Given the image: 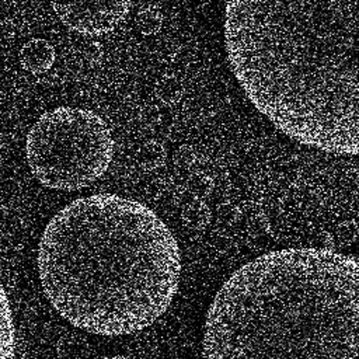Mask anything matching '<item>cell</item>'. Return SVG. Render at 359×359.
Wrapping results in <instances>:
<instances>
[{"instance_id":"3","label":"cell","mask_w":359,"mask_h":359,"mask_svg":"<svg viewBox=\"0 0 359 359\" xmlns=\"http://www.w3.org/2000/svg\"><path fill=\"white\" fill-rule=\"evenodd\" d=\"M359 266L328 248L243 264L213 296L202 359H358Z\"/></svg>"},{"instance_id":"10","label":"cell","mask_w":359,"mask_h":359,"mask_svg":"<svg viewBox=\"0 0 359 359\" xmlns=\"http://www.w3.org/2000/svg\"><path fill=\"white\" fill-rule=\"evenodd\" d=\"M93 359H139V358H132V356H123V355H112V356H97Z\"/></svg>"},{"instance_id":"1","label":"cell","mask_w":359,"mask_h":359,"mask_svg":"<svg viewBox=\"0 0 359 359\" xmlns=\"http://www.w3.org/2000/svg\"><path fill=\"white\" fill-rule=\"evenodd\" d=\"M359 0H226L224 50L254 108L290 139L359 151Z\"/></svg>"},{"instance_id":"5","label":"cell","mask_w":359,"mask_h":359,"mask_svg":"<svg viewBox=\"0 0 359 359\" xmlns=\"http://www.w3.org/2000/svg\"><path fill=\"white\" fill-rule=\"evenodd\" d=\"M56 17L81 35L114 31L129 14L132 0H50Z\"/></svg>"},{"instance_id":"2","label":"cell","mask_w":359,"mask_h":359,"mask_svg":"<svg viewBox=\"0 0 359 359\" xmlns=\"http://www.w3.org/2000/svg\"><path fill=\"white\" fill-rule=\"evenodd\" d=\"M38 278L52 309L80 331L140 332L171 306L181 279L180 244L147 205L116 194L72 201L46 223Z\"/></svg>"},{"instance_id":"6","label":"cell","mask_w":359,"mask_h":359,"mask_svg":"<svg viewBox=\"0 0 359 359\" xmlns=\"http://www.w3.org/2000/svg\"><path fill=\"white\" fill-rule=\"evenodd\" d=\"M18 56L24 70L32 74H41L53 66L56 50L49 41L43 38H32L21 46Z\"/></svg>"},{"instance_id":"4","label":"cell","mask_w":359,"mask_h":359,"mask_svg":"<svg viewBox=\"0 0 359 359\" xmlns=\"http://www.w3.org/2000/svg\"><path fill=\"white\" fill-rule=\"evenodd\" d=\"M115 142L108 123L94 111L56 107L43 112L25 139L31 174L45 188L79 191L109 168Z\"/></svg>"},{"instance_id":"9","label":"cell","mask_w":359,"mask_h":359,"mask_svg":"<svg viewBox=\"0 0 359 359\" xmlns=\"http://www.w3.org/2000/svg\"><path fill=\"white\" fill-rule=\"evenodd\" d=\"M163 22H164L163 13L154 6L142 7L135 17L136 29L144 36H151L158 34L163 27Z\"/></svg>"},{"instance_id":"7","label":"cell","mask_w":359,"mask_h":359,"mask_svg":"<svg viewBox=\"0 0 359 359\" xmlns=\"http://www.w3.org/2000/svg\"><path fill=\"white\" fill-rule=\"evenodd\" d=\"M15 356V327L11 306L3 282L0 280V359Z\"/></svg>"},{"instance_id":"8","label":"cell","mask_w":359,"mask_h":359,"mask_svg":"<svg viewBox=\"0 0 359 359\" xmlns=\"http://www.w3.org/2000/svg\"><path fill=\"white\" fill-rule=\"evenodd\" d=\"M154 95L165 105L180 102L185 94L184 81L174 73L161 74L154 83Z\"/></svg>"}]
</instances>
